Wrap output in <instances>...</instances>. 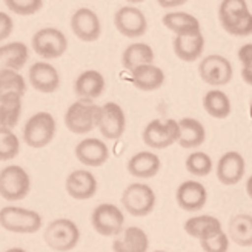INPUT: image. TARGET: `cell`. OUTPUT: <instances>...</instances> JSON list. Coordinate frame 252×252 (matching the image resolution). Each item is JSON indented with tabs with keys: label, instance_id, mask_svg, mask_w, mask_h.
Masks as SVG:
<instances>
[{
	"label": "cell",
	"instance_id": "9",
	"mask_svg": "<svg viewBox=\"0 0 252 252\" xmlns=\"http://www.w3.org/2000/svg\"><path fill=\"white\" fill-rule=\"evenodd\" d=\"M91 224L97 234L103 237H117L123 231L125 216L114 203H100L91 214Z\"/></svg>",
	"mask_w": 252,
	"mask_h": 252
},
{
	"label": "cell",
	"instance_id": "13",
	"mask_svg": "<svg viewBox=\"0 0 252 252\" xmlns=\"http://www.w3.org/2000/svg\"><path fill=\"white\" fill-rule=\"evenodd\" d=\"M71 30L82 42H95L102 34V23L90 8H79L71 17Z\"/></svg>",
	"mask_w": 252,
	"mask_h": 252
},
{
	"label": "cell",
	"instance_id": "27",
	"mask_svg": "<svg viewBox=\"0 0 252 252\" xmlns=\"http://www.w3.org/2000/svg\"><path fill=\"white\" fill-rule=\"evenodd\" d=\"M154 59H156L154 49L148 43H132L123 51L122 63H123L125 69L134 71L138 66L154 63Z\"/></svg>",
	"mask_w": 252,
	"mask_h": 252
},
{
	"label": "cell",
	"instance_id": "34",
	"mask_svg": "<svg viewBox=\"0 0 252 252\" xmlns=\"http://www.w3.org/2000/svg\"><path fill=\"white\" fill-rule=\"evenodd\" d=\"M20 153V140L16 132L8 128H0V161H9Z\"/></svg>",
	"mask_w": 252,
	"mask_h": 252
},
{
	"label": "cell",
	"instance_id": "40",
	"mask_svg": "<svg viewBox=\"0 0 252 252\" xmlns=\"http://www.w3.org/2000/svg\"><path fill=\"white\" fill-rule=\"evenodd\" d=\"M238 60H240L242 65L252 62V43H246L238 49Z\"/></svg>",
	"mask_w": 252,
	"mask_h": 252
},
{
	"label": "cell",
	"instance_id": "15",
	"mask_svg": "<svg viewBox=\"0 0 252 252\" xmlns=\"http://www.w3.org/2000/svg\"><path fill=\"white\" fill-rule=\"evenodd\" d=\"M75 157L85 166L100 168L109 158V148L100 138L86 137L75 146Z\"/></svg>",
	"mask_w": 252,
	"mask_h": 252
},
{
	"label": "cell",
	"instance_id": "11",
	"mask_svg": "<svg viewBox=\"0 0 252 252\" xmlns=\"http://www.w3.org/2000/svg\"><path fill=\"white\" fill-rule=\"evenodd\" d=\"M97 128L108 140H119L126 129V116L120 105L108 102L100 106Z\"/></svg>",
	"mask_w": 252,
	"mask_h": 252
},
{
	"label": "cell",
	"instance_id": "44",
	"mask_svg": "<svg viewBox=\"0 0 252 252\" xmlns=\"http://www.w3.org/2000/svg\"><path fill=\"white\" fill-rule=\"evenodd\" d=\"M3 252H27V251H25L23 248H9V249H6Z\"/></svg>",
	"mask_w": 252,
	"mask_h": 252
},
{
	"label": "cell",
	"instance_id": "20",
	"mask_svg": "<svg viewBox=\"0 0 252 252\" xmlns=\"http://www.w3.org/2000/svg\"><path fill=\"white\" fill-rule=\"evenodd\" d=\"M148 234L138 226L125 228L112 242V251L114 252H148Z\"/></svg>",
	"mask_w": 252,
	"mask_h": 252
},
{
	"label": "cell",
	"instance_id": "23",
	"mask_svg": "<svg viewBox=\"0 0 252 252\" xmlns=\"http://www.w3.org/2000/svg\"><path fill=\"white\" fill-rule=\"evenodd\" d=\"M131 82L140 91H157L165 83V72L154 63H149L131 71Z\"/></svg>",
	"mask_w": 252,
	"mask_h": 252
},
{
	"label": "cell",
	"instance_id": "1",
	"mask_svg": "<svg viewBox=\"0 0 252 252\" xmlns=\"http://www.w3.org/2000/svg\"><path fill=\"white\" fill-rule=\"evenodd\" d=\"M0 226L12 234H35L43 226V219L34 209L3 206L0 209Z\"/></svg>",
	"mask_w": 252,
	"mask_h": 252
},
{
	"label": "cell",
	"instance_id": "10",
	"mask_svg": "<svg viewBox=\"0 0 252 252\" xmlns=\"http://www.w3.org/2000/svg\"><path fill=\"white\" fill-rule=\"evenodd\" d=\"M198 74L211 86H224L232 80L234 68L226 57L211 54L198 63Z\"/></svg>",
	"mask_w": 252,
	"mask_h": 252
},
{
	"label": "cell",
	"instance_id": "17",
	"mask_svg": "<svg viewBox=\"0 0 252 252\" xmlns=\"http://www.w3.org/2000/svg\"><path fill=\"white\" fill-rule=\"evenodd\" d=\"M66 192L74 200H90L97 192V179L88 169H74L65 182Z\"/></svg>",
	"mask_w": 252,
	"mask_h": 252
},
{
	"label": "cell",
	"instance_id": "45",
	"mask_svg": "<svg viewBox=\"0 0 252 252\" xmlns=\"http://www.w3.org/2000/svg\"><path fill=\"white\" fill-rule=\"evenodd\" d=\"M129 3H143L145 0H128Z\"/></svg>",
	"mask_w": 252,
	"mask_h": 252
},
{
	"label": "cell",
	"instance_id": "28",
	"mask_svg": "<svg viewBox=\"0 0 252 252\" xmlns=\"http://www.w3.org/2000/svg\"><path fill=\"white\" fill-rule=\"evenodd\" d=\"M228 235L238 246H252V216H249V214H237V216H234L229 221Z\"/></svg>",
	"mask_w": 252,
	"mask_h": 252
},
{
	"label": "cell",
	"instance_id": "25",
	"mask_svg": "<svg viewBox=\"0 0 252 252\" xmlns=\"http://www.w3.org/2000/svg\"><path fill=\"white\" fill-rule=\"evenodd\" d=\"M30 59L28 46L22 42H12L0 46V72L20 71Z\"/></svg>",
	"mask_w": 252,
	"mask_h": 252
},
{
	"label": "cell",
	"instance_id": "3",
	"mask_svg": "<svg viewBox=\"0 0 252 252\" xmlns=\"http://www.w3.org/2000/svg\"><path fill=\"white\" fill-rule=\"evenodd\" d=\"M45 243L56 252H69L80 242V229L69 219H56L43 232Z\"/></svg>",
	"mask_w": 252,
	"mask_h": 252
},
{
	"label": "cell",
	"instance_id": "43",
	"mask_svg": "<svg viewBox=\"0 0 252 252\" xmlns=\"http://www.w3.org/2000/svg\"><path fill=\"white\" fill-rule=\"evenodd\" d=\"M246 192H248V195H249V198L252 200V175L248 179V182H246Z\"/></svg>",
	"mask_w": 252,
	"mask_h": 252
},
{
	"label": "cell",
	"instance_id": "18",
	"mask_svg": "<svg viewBox=\"0 0 252 252\" xmlns=\"http://www.w3.org/2000/svg\"><path fill=\"white\" fill-rule=\"evenodd\" d=\"M175 200L183 211L197 212L206 205L208 191L203 183L197 180H186L175 191Z\"/></svg>",
	"mask_w": 252,
	"mask_h": 252
},
{
	"label": "cell",
	"instance_id": "14",
	"mask_svg": "<svg viewBox=\"0 0 252 252\" xmlns=\"http://www.w3.org/2000/svg\"><path fill=\"white\" fill-rule=\"evenodd\" d=\"M246 172V163L240 153L237 151H228L224 153L216 166V174L220 183L226 186H234L240 183V180L245 177Z\"/></svg>",
	"mask_w": 252,
	"mask_h": 252
},
{
	"label": "cell",
	"instance_id": "5",
	"mask_svg": "<svg viewBox=\"0 0 252 252\" xmlns=\"http://www.w3.org/2000/svg\"><path fill=\"white\" fill-rule=\"evenodd\" d=\"M156 192L146 183H131L125 188L122 194V205L125 211L132 217H146L154 211Z\"/></svg>",
	"mask_w": 252,
	"mask_h": 252
},
{
	"label": "cell",
	"instance_id": "32",
	"mask_svg": "<svg viewBox=\"0 0 252 252\" xmlns=\"http://www.w3.org/2000/svg\"><path fill=\"white\" fill-rule=\"evenodd\" d=\"M27 93V83L19 71H3L0 72V98L8 95L23 97Z\"/></svg>",
	"mask_w": 252,
	"mask_h": 252
},
{
	"label": "cell",
	"instance_id": "21",
	"mask_svg": "<svg viewBox=\"0 0 252 252\" xmlns=\"http://www.w3.org/2000/svg\"><path fill=\"white\" fill-rule=\"evenodd\" d=\"M105 77L95 69L83 71L74 83V93L79 98L95 100L105 91Z\"/></svg>",
	"mask_w": 252,
	"mask_h": 252
},
{
	"label": "cell",
	"instance_id": "46",
	"mask_svg": "<svg viewBox=\"0 0 252 252\" xmlns=\"http://www.w3.org/2000/svg\"><path fill=\"white\" fill-rule=\"evenodd\" d=\"M154 252H166V251H154Z\"/></svg>",
	"mask_w": 252,
	"mask_h": 252
},
{
	"label": "cell",
	"instance_id": "39",
	"mask_svg": "<svg viewBox=\"0 0 252 252\" xmlns=\"http://www.w3.org/2000/svg\"><path fill=\"white\" fill-rule=\"evenodd\" d=\"M12 30H14V22H12L11 16L8 12L0 11V42L8 39L11 35Z\"/></svg>",
	"mask_w": 252,
	"mask_h": 252
},
{
	"label": "cell",
	"instance_id": "35",
	"mask_svg": "<svg viewBox=\"0 0 252 252\" xmlns=\"http://www.w3.org/2000/svg\"><path fill=\"white\" fill-rule=\"evenodd\" d=\"M248 3L246 0H223L219 8V19L221 25H226L237 17H240L245 12H248Z\"/></svg>",
	"mask_w": 252,
	"mask_h": 252
},
{
	"label": "cell",
	"instance_id": "30",
	"mask_svg": "<svg viewBox=\"0 0 252 252\" xmlns=\"http://www.w3.org/2000/svg\"><path fill=\"white\" fill-rule=\"evenodd\" d=\"M203 108L214 119H226L231 114V100L221 90H211L203 97Z\"/></svg>",
	"mask_w": 252,
	"mask_h": 252
},
{
	"label": "cell",
	"instance_id": "31",
	"mask_svg": "<svg viewBox=\"0 0 252 252\" xmlns=\"http://www.w3.org/2000/svg\"><path fill=\"white\" fill-rule=\"evenodd\" d=\"M20 95H8L0 98V128L14 129L22 116Z\"/></svg>",
	"mask_w": 252,
	"mask_h": 252
},
{
	"label": "cell",
	"instance_id": "33",
	"mask_svg": "<svg viewBox=\"0 0 252 252\" xmlns=\"http://www.w3.org/2000/svg\"><path fill=\"white\" fill-rule=\"evenodd\" d=\"M185 166H186V171L189 174L195 175V177H206V175L212 172L214 163H212V158L206 153H203V151H195V153L189 154L186 157Z\"/></svg>",
	"mask_w": 252,
	"mask_h": 252
},
{
	"label": "cell",
	"instance_id": "29",
	"mask_svg": "<svg viewBox=\"0 0 252 252\" xmlns=\"http://www.w3.org/2000/svg\"><path fill=\"white\" fill-rule=\"evenodd\" d=\"M161 22L175 35L201 31L198 19L194 17L192 14H189V12H180V11L179 12H166V14L161 17Z\"/></svg>",
	"mask_w": 252,
	"mask_h": 252
},
{
	"label": "cell",
	"instance_id": "16",
	"mask_svg": "<svg viewBox=\"0 0 252 252\" xmlns=\"http://www.w3.org/2000/svg\"><path fill=\"white\" fill-rule=\"evenodd\" d=\"M28 79L35 91L53 94L60 88V74L48 62H35L31 65Z\"/></svg>",
	"mask_w": 252,
	"mask_h": 252
},
{
	"label": "cell",
	"instance_id": "19",
	"mask_svg": "<svg viewBox=\"0 0 252 252\" xmlns=\"http://www.w3.org/2000/svg\"><path fill=\"white\" fill-rule=\"evenodd\" d=\"M174 54L183 62H195L201 57L205 49V37L201 31L188 32L175 35L174 43Z\"/></svg>",
	"mask_w": 252,
	"mask_h": 252
},
{
	"label": "cell",
	"instance_id": "6",
	"mask_svg": "<svg viewBox=\"0 0 252 252\" xmlns=\"http://www.w3.org/2000/svg\"><path fill=\"white\" fill-rule=\"evenodd\" d=\"M31 191V177L19 165H9L0 171V197L6 201L23 200Z\"/></svg>",
	"mask_w": 252,
	"mask_h": 252
},
{
	"label": "cell",
	"instance_id": "2",
	"mask_svg": "<svg viewBox=\"0 0 252 252\" xmlns=\"http://www.w3.org/2000/svg\"><path fill=\"white\" fill-rule=\"evenodd\" d=\"M57 131V123L53 114L46 111H40L32 114L23 126L22 137L25 145L30 148L40 149L48 146L54 140V135Z\"/></svg>",
	"mask_w": 252,
	"mask_h": 252
},
{
	"label": "cell",
	"instance_id": "41",
	"mask_svg": "<svg viewBox=\"0 0 252 252\" xmlns=\"http://www.w3.org/2000/svg\"><path fill=\"white\" fill-rule=\"evenodd\" d=\"M188 2V0H157V3L165 8V9H171V8H177V6H182Z\"/></svg>",
	"mask_w": 252,
	"mask_h": 252
},
{
	"label": "cell",
	"instance_id": "22",
	"mask_svg": "<svg viewBox=\"0 0 252 252\" xmlns=\"http://www.w3.org/2000/svg\"><path fill=\"white\" fill-rule=\"evenodd\" d=\"M161 161L151 151H140L128 161V172L135 179H153L158 174Z\"/></svg>",
	"mask_w": 252,
	"mask_h": 252
},
{
	"label": "cell",
	"instance_id": "36",
	"mask_svg": "<svg viewBox=\"0 0 252 252\" xmlns=\"http://www.w3.org/2000/svg\"><path fill=\"white\" fill-rule=\"evenodd\" d=\"M229 245H231V238L223 229L200 240V246L205 252H228Z\"/></svg>",
	"mask_w": 252,
	"mask_h": 252
},
{
	"label": "cell",
	"instance_id": "42",
	"mask_svg": "<svg viewBox=\"0 0 252 252\" xmlns=\"http://www.w3.org/2000/svg\"><path fill=\"white\" fill-rule=\"evenodd\" d=\"M242 79L245 80V83L252 86V62L242 65Z\"/></svg>",
	"mask_w": 252,
	"mask_h": 252
},
{
	"label": "cell",
	"instance_id": "26",
	"mask_svg": "<svg viewBox=\"0 0 252 252\" xmlns=\"http://www.w3.org/2000/svg\"><path fill=\"white\" fill-rule=\"evenodd\" d=\"M185 231L194 238H206L212 234L221 231V221L214 216H194L185 221Z\"/></svg>",
	"mask_w": 252,
	"mask_h": 252
},
{
	"label": "cell",
	"instance_id": "38",
	"mask_svg": "<svg viewBox=\"0 0 252 252\" xmlns=\"http://www.w3.org/2000/svg\"><path fill=\"white\" fill-rule=\"evenodd\" d=\"M11 12L17 16H32L43 6V0H5Z\"/></svg>",
	"mask_w": 252,
	"mask_h": 252
},
{
	"label": "cell",
	"instance_id": "8",
	"mask_svg": "<svg viewBox=\"0 0 252 252\" xmlns=\"http://www.w3.org/2000/svg\"><path fill=\"white\" fill-rule=\"evenodd\" d=\"M32 49L34 53L45 59V60H53L59 59L66 53L68 49V39L57 28H42L32 35Z\"/></svg>",
	"mask_w": 252,
	"mask_h": 252
},
{
	"label": "cell",
	"instance_id": "7",
	"mask_svg": "<svg viewBox=\"0 0 252 252\" xmlns=\"http://www.w3.org/2000/svg\"><path fill=\"white\" fill-rule=\"evenodd\" d=\"M179 122L174 119L151 120L143 129V142L153 149H165L179 142Z\"/></svg>",
	"mask_w": 252,
	"mask_h": 252
},
{
	"label": "cell",
	"instance_id": "4",
	"mask_svg": "<svg viewBox=\"0 0 252 252\" xmlns=\"http://www.w3.org/2000/svg\"><path fill=\"white\" fill-rule=\"evenodd\" d=\"M98 114L100 106L94 103V100L79 98L66 109L65 125L74 134H88L97 128Z\"/></svg>",
	"mask_w": 252,
	"mask_h": 252
},
{
	"label": "cell",
	"instance_id": "37",
	"mask_svg": "<svg viewBox=\"0 0 252 252\" xmlns=\"http://www.w3.org/2000/svg\"><path fill=\"white\" fill-rule=\"evenodd\" d=\"M223 30L235 37H246L252 34V12H245L240 17H237L235 20L221 25Z\"/></svg>",
	"mask_w": 252,
	"mask_h": 252
},
{
	"label": "cell",
	"instance_id": "12",
	"mask_svg": "<svg viewBox=\"0 0 252 252\" xmlns=\"http://www.w3.org/2000/svg\"><path fill=\"white\" fill-rule=\"evenodd\" d=\"M114 25L117 31L129 39L145 35L148 30V20L143 12L135 6H122L114 16Z\"/></svg>",
	"mask_w": 252,
	"mask_h": 252
},
{
	"label": "cell",
	"instance_id": "24",
	"mask_svg": "<svg viewBox=\"0 0 252 252\" xmlns=\"http://www.w3.org/2000/svg\"><path fill=\"white\" fill-rule=\"evenodd\" d=\"M179 145L185 149H194L205 143L206 129L203 123L192 117H185L179 120Z\"/></svg>",
	"mask_w": 252,
	"mask_h": 252
}]
</instances>
